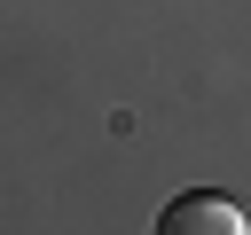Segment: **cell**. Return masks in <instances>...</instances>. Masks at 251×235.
<instances>
[{"mask_svg":"<svg viewBox=\"0 0 251 235\" xmlns=\"http://www.w3.org/2000/svg\"><path fill=\"white\" fill-rule=\"evenodd\" d=\"M157 227L165 235H251V212L235 196H173Z\"/></svg>","mask_w":251,"mask_h":235,"instance_id":"6da1fadb","label":"cell"}]
</instances>
